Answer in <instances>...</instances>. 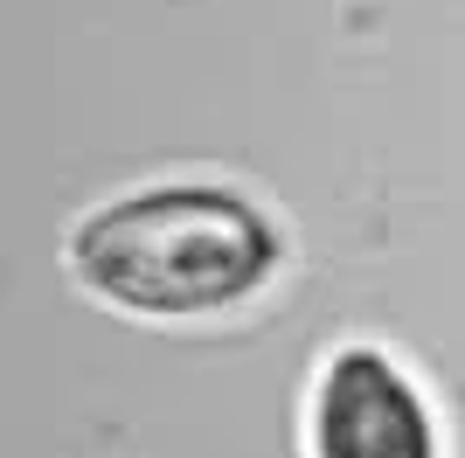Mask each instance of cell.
<instances>
[{
    "label": "cell",
    "instance_id": "1",
    "mask_svg": "<svg viewBox=\"0 0 465 458\" xmlns=\"http://www.w3.org/2000/svg\"><path fill=\"white\" fill-rule=\"evenodd\" d=\"M77 278L133 313H215L278 264L272 223L230 188L125 194L70 236Z\"/></svg>",
    "mask_w": 465,
    "mask_h": 458
},
{
    "label": "cell",
    "instance_id": "2",
    "mask_svg": "<svg viewBox=\"0 0 465 458\" xmlns=\"http://www.w3.org/2000/svg\"><path fill=\"white\" fill-rule=\"evenodd\" d=\"M312 438H320V458H438L417 389L369 347H348L327 368Z\"/></svg>",
    "mask_w": 465,
    "mask_h": 458
}]
</instances>
